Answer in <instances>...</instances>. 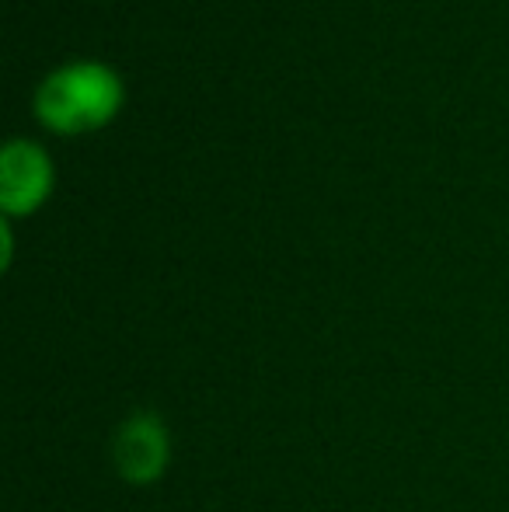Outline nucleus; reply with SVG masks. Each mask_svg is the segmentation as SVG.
Instances as JSON below:
<instances>
[{"label": "nucleus", "mask_w": 509, "mask_h": 512, "mask_svg": "<svg viewBox=\"0 0 509 512\" xmlns=\"http://www.w3.org/2000/svg\"><path fill=\"white\" fill-rule=\"evenodd\" d=\"M119 102H123V84L116 70H109L105 63L81 60L53 70L42 81L35 95V112L53 129L77 133V129L102 126L105 119H112Z\"/></svg>", "instance_id": "nucleus-1"}, {"label": "nucleus", "mask_w": 509, "mask_h": 512, "mask_svg": "<svg viewBox=\"0 0 509 512\" xmlns=\"http://www.w3.org/2000/svg\"><path fill=\"white\" fill-rule=\"evenodd\" d=\"M53 185L49 157L35 143L11 140L0 154V206L7 213H32Z\"/></svg>", "instance_id": "nucleus-3"}, {"label": "nucleus", "mask_w": 509, "mask_h": 512, "mask_svg": "<svg viewBox=\"0 0 509 512\" xmlns=\"http://www.w3.org/2000/svg\"><path fill=\"white\" fill-rule=\"evenodd\" d=\"M112 460L129 485H154L171 460L168 425L154 411H133L112 436Z\"/></svg>", "instance_id": "nucleus-2"}]
</instances>
